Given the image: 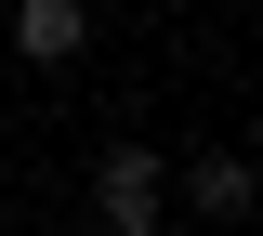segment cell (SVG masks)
<instances>
[{
  "mask_svg": "<svg viewBox=\"0 0 263 236\" xmlns=\"http://www.w3.org/2000/svg\"><path fill=\"white\" fill-rule=\"evenodd\" d=\"M92 210H105V236H158V210H171V158H145V144H105Z\"/></svg>",
  "mask_w": 263,
  "mask_h": 236,
  "instance_id": "6da1fadb",
  "label": "cell"
},
{
  "mask_svg": "<svg viewBox=\"0 0 263 236\" xmlns=\"http://www.w3.org/2000/svg\"><path fill=\"white\" fill-rule=\"evenodd\" d=\"M79 39H92V13H79V0H13V53H27V66H66Z\"/></svg>",
  "mask_w": 263,
  "mask_h": 236,
  "instance_id": "3957f363",
  "label": "cell"
},
{
  "mask_svg": "<svg viewBox=\"0 0 263 236\" xmlns=\"http://www.w3.org/2000/svg\"><path fill=\"white\" fill-rule=\"evenodd\" d=\"M250 197H263V170L237 158V144H211V158H184V210H211V223H237Z\"/></svg>",
  "mask_w": 263,
  "mask_h": 236,
  "instance_id": "7a4b0ae2",
  "label": "cell"
}]
</instances>
